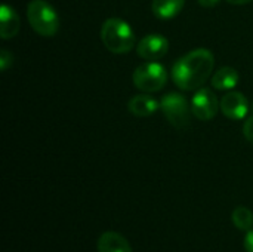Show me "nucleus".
<instances>
[{
    "label": "nucleus",
    "instance_id": "39448f33",
    "mask_svg": "<svg viewBox=\"0 0 253 252\" xmlns=\"http://www.w3.org/2000/svg\"><path fill=\"white\" fill-rule=\"evenodd\" d=\"M160 110L172 126L176 129H185L190 125L191 104L182 94L169 92L160 101Z\"/></svg>",
    "mask_w": 253,
    "mask_h": 252
},
{
    "label": "nucleus",
    "instance_id": "ddd939ff",
    "mask_svg": "<svg viewBox=\"0 0 253 252\" xmlns=\"http://www.w3.org/2000/svg\"><path fill=\"white\" fill-rule=\"evenodd\" d=\"M185 0H153L151 10L159 19H172L184 7Z\"/></svg>",
    "mask_w": 253,
    "mask_h": 252
},
{
    "label": "nucleus",
    "instance_id": "f257e3e1",
    "mask_svg": "<svg viewBox=\"0 0 253 252\" xmlns=\"http://www.w3.org/2000/svg\"><path fill=\"white\" fill-rule=\"evenodd\" d=\"M215 67V56L206 48L194 49L181 56L172 68L173 83L182 91H196L211 77Z\"/></svg>",
    "mask_w": 253,
    "mask_h": 252
},
{
    "label": "nucleus",
    "instance_id": "9b49d317",
    "mask_svg": "<svg viewBox=\"0 0 253 252\" xmlns=\"http://www.w3.org/2000/svg\"><path fill=\"white\" fill-rule=\"evenodd\" d=\"M98 252H132V247L125 236L117 232H104L98 239Z\"/></svg>",
    "mask_w": 253,
    "mask_h": 252
},
{
    "label": "nucleus",
    "instance_id": "f8f14e48",
    "mask_svg": "<svg viewBox=\"0 0 253 252\" xmlns=\"http://www.w3.org/2000/svg\"><path fill=\"white\" fill-rule=\"evenodd\" d=\"M240 80L239 71L233 67H222L212 76V86L218 91H231Z\"/></svg>",
    "mask_w": 253,
    "mask_h": 252
},
{
    "label": "nucleus",
    "instance_id": "9d476101",
    "mask_svg": "<svg viewBox=\"0 0 253 252\" xmlns=\"http://www.w3.org/2000/svg\"><path fill=\"white\" fill-rule=\"evenodd\" d=\"M127 108L136 117H148L160 108V102L148 94H139L129 100Z\"/></svg>",
    "mask_w": 253,
    "mask_h": 252
},
{
    "label": "nucleus",
    "instance_id": "aec40b11",
    "mask_svg": "<svg viewBox=\"0 0 253 252\" xmlns=\"http://www.w3.org/2000/svg\"><path fill=\"white\" fill-rule=\"evenodd\" d=\"M251 110H252V114H253V101H252V104H251Z\"/></svg>",
    "mask_w": 253,
    "mask_h": 252
},
{
    "label": "nucleus",
    "instance_id": "4468645a",
    "mask_svg": "<svg viewBox=\"0 0 253 252\" xmlns=\"http://www.w3.org/2000/svg\"><path fill=\"white\" fill-rule=\"evenodd\" d=\"M231 220L233 224L243 232H249L251 229H253V212L246 206L234 208L231 214Z\"/></svg>",
    "mask_w": 253,
    "mask_h": 252
},
{
    "label": "nucleus",
    "instance_id": "6e6552de",
    "mask_svg": "<svg viewBox=\"0 0 253 252\" xmlns=\"http://www.w3.org/2000/svg\"><path fill=\"white\" fill-rule=\"evenodd\" d=\"M219 110L225 117L231 120H243L249 113V101L242 92L231 91L221 98Z\"/></svg>",
    "mask_w": 253,
    "mask_h": 252
},
{
    "label": "nucleus",
    "instance_id": "a211bd4d",
    "mask_svg": "<svg viewBox=\"0 0 253 252\" xmlns=\"http://www.w3.org/2000/svg\"><path fill=\"white\" fill-rule=\"evenodd\" d=\"M197 1H199V4L203 6V7H215V6L219 4L221 0H197Z\"/></svg>",
    "mask_w": 253,
    "mask_h": 252
},
{
    "label": "nucleus",
    "instance_id": "f3484780",
    "mask_svg": "<svg viewBox=\"0 0 253 252\" xmlns=\"http://www.w3.org/2000/svg\"><path fill=\"white\" fill-rule=\"evenodd\" d=\"M243 244H245V250H246V252H253V229H251V230L246 233Z\"/></svg>",
    "mask_w": 253,
    "mask_h": 252
},
{
    "label": "nucleus",
    "instance_id": "1a4fd4ad",
    "mask_svg": "<svg viewBox=\"0 0 253 252\" xmlns=\"http://www.w3.org/2000/svg\"><path fill=\"white\" fill-rule=\"evenodd\" d=\"M21 28V18L16 10L9 4H1L0 7V36L3 40L13 39Z\"/></svg>",
    "mask_w": 253,
    "mask_h": 252
},
{
    "label": "nucleus",
    "instance_id": "423d86ee",
    "mask_svg": "<svg viewBox=\"0 0 253 252\" xmlns=\"http://www.w3.org/2000/svg\"><path fill=\"white\" fill-rule=\"evenodd\" d=\"M191 113L196 119L199 120H211L216 116L219 110V101L216 95L208 89V88H200L191 98Z\"/></svg>",
    "mask_w": 253,
    "mask_h": 252
},
{
    "label": "nucleus",
    "instance_id": "20e7f679",
    "mask_svg": "<svg viewBox=\"0 0 253 252\" xmlns=\"http://www.w3.org/2000/svg\"><path fill=\"white\" fill-rule=\"evenodd\" d=\"M132 80L135 88L142 92H157L166 85L168 71L162 64L148 61L135 68Z\"/></svg>",
    "mask_w": 253,
    "mask_h": 252
},
{
    "label": "nucleus",
    "instance_id": "6ab92c4d",
    "mask_svg": "<svg viewBox=\"0 0 253 252\" xmlns=\"http://www.w3.org/2000/svg\"><path fill=\"white\" fill-rule=\"evenodd\" d=\"M225 1H228V3H231V4H248V3H251L252 0H225Z\"/></svg>",
    "mask_w": 253,
    "mask_h": 252
},
{
    "label": "nucleus",
    "instance_id": "7ed1b4c3",
    "mask_svg": "<svg viewBox=\"0 0 253 252\" xmlns=\"http://www.w3.org/2000/svg\"><path fill=\"white\" fill-rule=\"evenodd\" d=\"M27 18H28L31 28L43 37H52L59 30L58 13L44 0L30 1L27 7Z\"/></svg>",
    "mask_w": 253,
    "mask_h": 252
},
{
    "label": "nucleus",
    "instance_id": "2eb2a0df",
    "mask_svg": "<svg viewBox=\"0 0 253 252\" xmlns=\"http://www.w3.org/2000/svg\"><path fill=\"white\" fill-rule=\"evenodd\" d=\"M12 62H13V55L6 48H3L0 52V70L6 71L12 65Z\"/></svg>",
    "mask_w": 253,
    "mask_h": 252
},
{
    "label": "nucleus",
    "instance_id": "f03ea898",
    "mask_svg": "<svg viewBox=\"0 0 253 252\" xmlns=\"http://www.w3.org/2000/svg\"><path fill=\"white\" fill-rule=\"evenodd\" d=\"M101 40L111 53H127L135 46V33L126 21L108 18L101 27Z\"/></svg>",
    "mask_w": 253,
    "mask_h": 252
},
{
    "label": "nucleus",
    "instance_id": "0eeeda50",
    "mask_svg": "<svg viewBox=\"0 0 253 252\" xmlns=\"http://www.w3.org/2000/svg\"><path fill=\"white\" fill-rule=\"evenodd\" d=\"M169 50V40L162 34H147L136 45L138 55L145 61H159Z\"/></svg>",
    "mask_w": 253,
    "mask_h": 252
},
{
    "label": "nucleus",
    "instance_id": "dca6fc26",
    "mask_svg": "<svg viewBox=\"0 0 253 252\" xmlns=\"http://www.w3.org/2000/svg\"><path fill=\"white\" fill-rule=\"evenodd\" d=\"M243 135H245V138H246L249 143H252L253 144V114L252 116H249V117H246V120H245V125H243Z\"/></svg>",
    "mask_w": 253,
    "mask_h": 252
}]
</instances>
